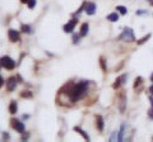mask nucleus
<instances>
[{
	"label": "nucleus",
	"instance_id": "obj_27",
	"mask_svg": "<svg viewBox=\"0 0 153 142\" xmlns=\"http://www.w3.org/2000/svg\"><path fill=\"white\" fill-rule=\"evenodd\" d=\"M27 138H28V134H23V136H22V139H23V141H26Z\"/></svg>",
	"mask_w": 153,
	"mask_h": 142
},
{
	"label": "nucleus",
	"instance_id": "obj_30",
	"mask_svg": "<svg viewBox=\"0 0 153 142\" xmlns=\"http://www.w3.org/2000/svg\"><path fill=\"white\" fill-rule=\"evenodd\" d=\"M21 2H22V3H28L29 0H21Z\"/></svg>",
	"mask_w": 153,
	"mask_h": 142
},
{
	"label": "nucleus",
	"instance_id": "obj_14",
	"mask_svg": "<svg viewBox=\"0 0 153 142\" xmlns=\"http://www.w3.org/2000/svg\"><path fill=\"white\" fill-rule=\"evenodd\" d=\"M87 33H88V24L84 23V24L82 26V29H81V33H79V34H81V37H83V36H86Z\"/></svg>",
	"mask_w": 153,
	"mask_h": 142
},
{
	"label": "nucleus",
	"instance_id": "obj_34",
	"mask_svg": "<svg viewBox=\"0 0 153 142\" xmlns=\"http://www.w3.org/2000/svg\"><path fill=\"white\" fill-rule=\"evenodd\" d=\"M152 5H153V2H152Z\"/></svg>",
	"mask_w": 153,
	"mask_h": 142
},
{
	"label": "nucleus",
	"instance_id": "obj_6",
	"mask_svg": "<svg viewBox=\"0 0 153 142\" xmlns=\"http://www.w3.org/2000/svg\"><path fill=\"white\" fill-rule=\"evenodd\" d=\"M76 22H78V19H71L68 24L64 26V32L65 33H71L73 29H74V27H75V24H76Z\"/></svg>",
	"mask_w": 153,
	"mask_h": 142
},
{
	"label": "nucleus",
	"instance_id": "obj_18",
	"mask_svg": "<svg viewBox=\"0 0 153 142\" xmlns=\"http://www.w3.org/2000/svg\"><path fill=\"white\" fill-rule=\"evenodd\" d=\"M149 37H150V34H148V36H145V37H143L140 41H138V45H142V43H144L145 41H148L149 39Z\"/></svg>",
	"mask_w": 153,
	"mask_h": 142
},
{
	"label": "nucleus",
	"instance_id": "obj_9",
	"mask_svg": "<svg viewBox=\"0 0 153 142\" xmlns=\"http://www.w3.org/2000/svg\"><path fill=\"white\" fill-rule=\"evenodd\" d=\"M125 79H126V75H123V76H120L119 79H116V83L114 84V89H117L123 83H125Z\"/></svg>",
	"mask_w": 153,
	"mask_h": 142
},
{
	"label": "nucleus",
	"instance_id": "obj_22",
	"mask_svg": "<svg viewBox=\"0 0 153 142\" xmlns=\"http://www.w3.org/2000/svg\"><path fill=\"white\" fill-rule=\"evenodd\" d=\"M21 95H22V96H27V98H29V96H31L32 94H31L29 91H23V93H22Z\"/></svg>",
	"mask_w": 153,
	"mask_h": 142
},
{
	"label": "nucleus",
	"instance_id": "obj_10",
	"mask_svg": "<svg viewBox=\"0 0 153 142\" xmlns=\"http://www.w3.org/2000/svg\"><path fill=\"white\" fill-rule=\"evenodd\" d=\"M96 120H97V127H98V131H103V119L101 115H97L96 117Z\"/></svg>",
	"mask_w": 153,
	"mask_h": 142
},
{
	"label": "nucleus",
	"instance_id": "obj_28",
	"mask_svg": "<svg viewBox=\"0 0 153 142\" xmlns=\"http://www.w3.org/2000/svg\"><path fill=\"white\" fill-rule=\"evenodd\" d=\"M22 118H23V119H27V118H29V115H28V114H23Z\"/></svg>",
	"mask_w": 153,
	"mask_h": 142
},
{
	"label": "nucleus",
	"instance_id": "obj_21",
	"mask_svg": "<svg viewBox=\"0 0 153 142\" xmlns=\"http://www.w3.org/2000/svg\"><path fill=\"white\" fill-rule=\"evenodd\" d=\"M100 62H101V67H102V70H103V71H106V65H105V60H103L102 57H101Z\"/></svg>",
	"mask_w": 153,
	"mask_h": 142
},
{
	"label": "nucleus",
	"instance_id": "obj_12",
	"mask_svg": "<svg viewBox=\"0 0 153 142\" xmlns=\"http://www.w3.org/2000/svg\"><path fill=\"white\" fill-rule=\"evenodd\" d=\"M17 109H18L17 103H16V100H13V102L10 103V105H9V112H10L12 114H16V113H17Z\"/></svg>",
	"mask_w": 153,
	"mask_h": 142
},
{
	"label": "nucleus",
	"instance_id": "obj_32",
	"mask_svg": "<svg viewBox=\"0 0 153 142\" xmlns=\"http://www.w3.org/2000/svg\"><path fill=\"white\" fill-rule=\"evenodd\" d=\"M150 80H152V81H153V74H152V76H150Z\"/></svg>",
	"mask_w": 153,
	"mask_h": 142
},
{
	"label": "nucleus",
	"instance_id": "obj_8",
	"mask_svg": "<svg viewBox=\"0 0 153 142\" xmlns=\"http://www.w3.org/2000/svg\"><path fill=\"white\" fill-rule=\"evenodd\" d=\"M16 86H17V79H16V77H10V79L8 80V83H7L8 90H9V91H13V90L16 89Z\"/></svg>",
	"mask_w": 153,
	"mask_h": 142
},
{
	"label": "nucleus",
	"instance_id": "obj_33",
	"mask_svg": "<svg viewBox=\"0 0 153 142\" xmlns=\"http://www.w3.org/2000/svg\"><path fill=\"white\" fill-rule=\"evenodd\" d=\"M149 2H150V3H152V2H153V0H149Z\"/></svg>",
	"mask_w": 153,
	"mask_h": 142
},
{
	"label": "nucleus",
	"instance_id": "obj_17",
	"mask_svg": "<svg viewBox=\"0 0 153 142\" xmlns=\"http://www.w3.org/2000/svg\"><path fill=\"white\" fill-rule=\"evenodd\" d=\"M79 38H81V34H74L73 36V43H78Z\"/></svg>",
	"mask_w": 153,
	"mask_h": 142
},
{
	"label": "nucleus",
	"instance_id": "obj_24",
	"mask_svg": "<svg viewBox=\"0 0 153 142\" xmlns=\"http://www.w3.org/2000/svg\"><path fill=\"white\" fill-rule=\"evenodd\" d=\"M3 85H4V79H3L2 76H0V88H2Z\"/></svg>",
	"mask_w": 153,
	"mask_h": 142
},
{
	"label": "nucleus",
	"instance_id": "obj_16",
	"mask_svg": "<svg viewBox=\"0 0 153 142\" xmlns=\"http://www.w3.org/2000/svg\"><path fill=\"white\" fill-rule=\"evenodd\" d=\"M22 31H23L24 33H31V32H32V28H31V26H28V24H23V26H22Z\"/></svg>",
	"mask_w": 153,
	"mask_h": 142
},
{
	"label": "nucleus",
	"instance_id": "obj_20",
	"mask_svg": "<svg viewBox=\"0 0 153 142\" xmlns=\"http://www.w3.org/2000/svg\"><path fill=\"white\" fill-rule=\"evenodd\" d=\"M27 4H28V8H29V9H32V8L36 5V0H29V2H28Z\"/></svg>",
	"mask_w": 153,
	"mask_h": 142
},
{
	"label": "nucleus",
	"instance_id": "obj_3",
	"mask_svg": "<svg viewBox=\"0 0 153 142\" xmlns=\"http://www.w3.org/2000/svg\"><path fill=\"white\" fill-rule=\"evenodd\" d=\"M119 39H121V41H129V42L134 41L135 37H134L133 29L131 28H124V32L121 33V36L119 37Z\"/></svg>",
	"mask_w": 153,
	"mask_h": 142
},
{
	"label": "nucleus",
	"instance_id": "obj_26",
	"mask_svg": "<svg viewBox=\"0 0 153 142\" xmlns=\"http://www.w3.org/2000/svg\"><path fill=\"white\" fill-rule=\"evenodd\" d=\"M3 137H4L5 139H8V138H9V134H8V133H3Z\"/></svg>",
	"mask_w": 153,
	"mask_h": 142
},
{
	"label": "nucleus",
	"instance_id": "obj_11",
	"mask_svg": "<svg viewBox=\"0 0 153 142\" xmlns=\"http://www.w3.org/2000/svg\"><path fill=\"white\" fill-rule=\"evenodd\" d=\"M74 131H75V132H78V133H81V134H82V136L87 139V141H89V136H88V134H87V133H86V132L81 128V127H74Z\"/></svg>",
	"mask_w": 153,
	"mask_h": 142
},
{
	"label": "nucleus",
	"instance_id": "obj_31",
	"mask_svg": "<svg viewBox=\"0 0 153 142\" xmlns=\"http://www.w3.org/2000/svg\"><path fill=\"white\" fill-rule=\"evenodd\" d=\"M150 103H152V107H153V98H150Z\"/></svg>",
	"mask_w": 153,
	"mask_h": 142
},
{
	"label": "nucleus",
	"instance_id": "obj_29",
	"mask_svg": "<svg viewBox=\"0 0 153 142\" xmlns=\"http://www.w3.org/2000/svg\"><path fill=\"white\" fill-rule=\"evenodd\" d=\"M149 93H150V94H152V95H153V85H152V86H150V88H149Z\"/></svg>",
	"mask_w": 153,
	"mask_h": 142
},
{
	"label": "nucleus",
	"instance_id": "obj_15",
	"mask_svg": "<svg viewBox=\"0 0 153 142\" xmlns=\"http://www.w3.org/2000/svg\"><path fill=\"white\" fill-rule=\"evenodd\" d=\"M116 9H117V12H119L120 14H123V15H125V14L128 13V10H126V8H125V7H123V5H119V7H117Z\"/></svg>",
	"mask_w": 153,
	"mask_h": 142
},
{
	"label": "nucleus",
	"instance_id": "obj_13",
	"mask_svg": "<svg viewBox=\"0 0 153 142\" xmlns=\"http://www.w3.org/2000/svg\"><path fill=\"white\" fill-rule=\"evenodd\" d=\"M107 19L110 22H116V21H119V14L117 13H111V14L107 15Z\"/></svg>",
	"mask_w": 153,
	"mask_h": 142
},
{
	"label": "nucleus",
	"instance_id": "obj_4",
	"mask_svg": "<svg viewBox=\"0 0 153 142\" xmlns=\"http://www.w3.org/2000/svg\"><path fill=\"white\" fill-rule=\"evenodd\" d=\"M12 126L16 131H18L19 133H24V124L22 122H19L18 119H12Z\"/></svg>",
	"mask_w": 153,
	"mask_h": 142
},
{
	"label": "nucleus",
	"instance_id": "obj_2",
	"mask_svg": "<svg viewBox=\"0 0 153 142\" xmlns=\"http://www.w3.org/2000/svg\"><path fill=\"white\" fill-rule=\"evenodd\" d=\"M0 65H2L3 67H5V69H8V70H13L14 66H16V62L9 56H3L2 58H0Z\"/></svg>",
	"mask_w": 153,
	"mask_h": 142
},
{
	"label": "nucleus",
	"instance_id": "obj_23",
	"mask_svg": "<svg viewBox=\"0 0 153 142\" xmlns=\"http://www.w3.org/2000/svg\"><path fill=\"white\" fill-rule=\"evenodd\" d=\"M140 83H142V79H140V77H138V79H136V81H135V84H134V88H136Z\"/></svg>",
	"mask_w": 153,
	"mask_h": 142
},
{
	"label": "nucleus",
	"instance_id": "obj_25",
	"mask_svg": "<svg viewBox=\"0 0 153 142\" xmlns=\"http://www.w3.org/2000/svg\"><path fill=\"white\" fill-rule=\"evenodd\" d=\"M145 13H147L145 10H138V12H136V14H139V15H140V14H145Z\"/></svg>",
	"mask_w": 153,
	"mask_h": 142
},
{
	"label": "nucleus",
	"instance_id": "obj_19",
	"mask_svg": "<svg viewBox=\"0 0 153 142\" xmlns=\"http://www.w3.org/2000/svg\"><path fill=\"white\" fill-rule=\"evenodd\" d=\"M115 139H117V141H119V133H117V131H116V132L111 136V138H110V141H115Z\"/></svg>",
	"mask_w": 153,
	"mask_h": 142
},
{
	"label": "nucleus",
	"instance_id": "obj_1",
	"mask_svg": "<svg viewBox=\"0 0 153 142\" xmlns=\"http://www.w3.org/2000/svg\"><path fill=\"white\" fill-rule=\"evenodd\" d=\"M87 88H88V83H87V81H82V83H79V84L74 85L73 89L69 91V95H70L71 100H78V99L86 93Z\"/></svg>",
	"mask_w": 153,
	"mask_h": 142
},
{
	"label": "nucleus",
	"instance_id": "obj_7",
	"mask_svg": "<svg viewBox=\"0 0 153 142\" xmlns=\"http://www.w3.org/2000/svg\"><path fill=\"white\" fill-rule=\"evenodd\" d=\"M8 36H9V39L12 42H18L19 41V33L16 29H9L8 31Z\"/></svg>",
	"mask_w": 153,
	"mask_h": 142
},
{
	"label": "nucleus",
	"instance_id": "obj_5",
	"mask_svg": "<svg viewBox=\"0 0 153 142\" xmlns=\"http://www.w3.org/2000/svg\"><path fill=\"white\" fill-rule=\"evenodd\" d=\"M84 10L88 15H93L96 13V4L95 3H87L84 4Z\"/></svg>",
	"mask_w": 153,
	"mask_h": 142
}]
</instances>
